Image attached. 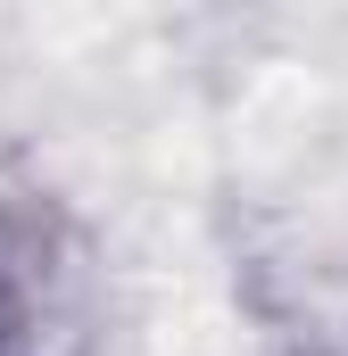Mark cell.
I'll return each mask as SVG.
<instances>
[{"label": "cell", "instance_id": "6da1fadb", "mask_svg": "<svg viewBox=\"0 0 348 356\" xmlns=\"http://www.w3.org/2000/svg\"><path fill=\"white\" fill-rule=\"evenodd\" d=\"M91 249L50 199H0V356H84Z\"/></svg>", "mask_w": 348, "mask_h": 356}]
</instances>
